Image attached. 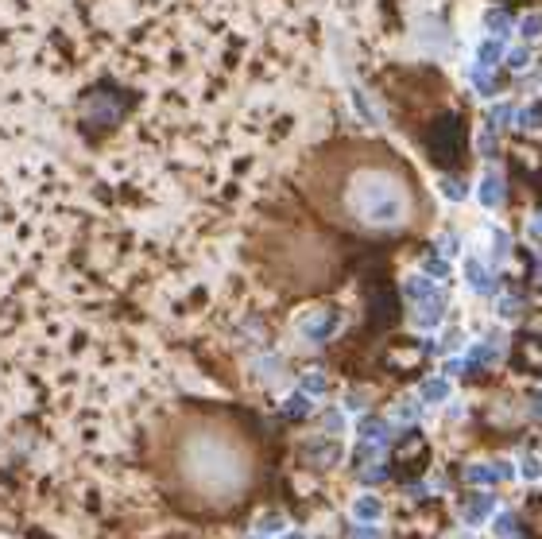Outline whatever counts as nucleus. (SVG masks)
Here are the masks:
<instances>
[{
  "label": "nucleus",
  "mask_w": 542,
  "mask_h": 539,
  "mask_svg": "<svg viewBox=\"0 0 542 539\" xmlns=\"http://www.w3.org/2000/svg\"><path fill=\"white\" fill-rule=\"evenodd\" d=\"M155 477L186 512H229L256 489V438L229 415L183 412L159 427Z\"/></svg>",
  "instance_id": "nucleus-1"
},
{
  "label": "nucleus",
  "mask_w": 542,
  "mask_h": 539,
  "mask_svg": "<svg viewBox=\"0 0 542 539\" xmlns=\"http://www.w3.org/2000/svg\"><path fill=\"white\" fill-rule=\"evenodd\" d=\"M310 198L334 225L364 237L411 233L426 221L415 175L376 144H337L310 171Z\"/></svg>",
  "instance_id": "nucleus-2"
}]
</instances>
